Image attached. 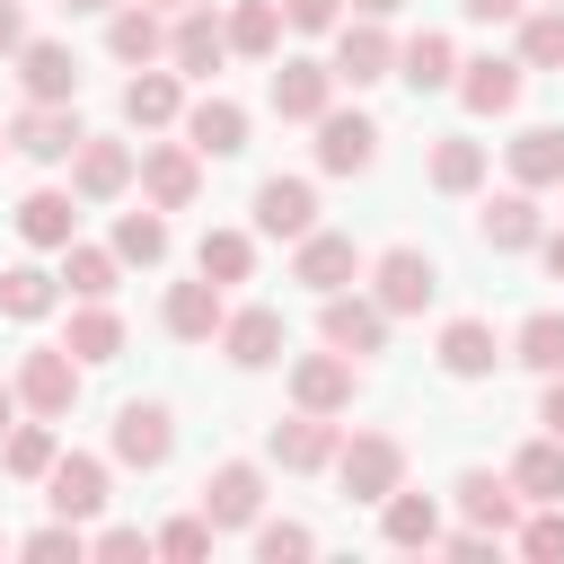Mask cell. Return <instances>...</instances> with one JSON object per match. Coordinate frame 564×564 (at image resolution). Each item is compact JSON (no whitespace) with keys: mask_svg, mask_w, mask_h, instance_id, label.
Returning a JSON list of instances; mask_svg holds the SVG:
<instances>
[{"mask_svg":"<svg viewBox=\"0 0 564 564\" xmlns=\"http://www.w3.org/2000/svg\"><path fill=\"white\" fill-rule=\"evenodd\" d=\"M335 476H344L352 502H388L405 485V441L397 432H352V441H335Z\"/></svg>","mask_w":564,"mask_h":564,"instance_id":"1","label":"cell"},{"mask_svg":"<svg viewBox=\"0 0 564 564\" xmlns=\"http://www.w3.org/2000/svg\"><path fill=\"white\" fill-rule=\"evenodd\" d=\"M18 405L26 414H44V423H62L70 405H79V361H70V344H35L26 361H18Z\"/></svg>","mask_w":564,"mask_h":564,"instance_id":"2","label":"cell"},{"mask_svg":"<svg viewBox=\"0 0 564 564\" xmlns=\"http://www.w3.org/2000/svg\"><path fill=\"white\" fill-rule=\"evenodd\" d=\"M88 555H150V538H141V529H97Z\"/></svg>","mask_w":564,"mask_h":564,"instance_id":"49","label":"cell"},{"mask_svg":"<svg viewBox=\"0 0 564 564\" xmlns=\"http://www.w3.org/2000/svg\"><path fill=\"white\" fill-rule=\"evenodd\" d=\"M18 44H26V26H18V0H0V62H9Z\"/></svg>","mask_w":564,"mask_h":564,"instance_id":"51","label":"cell"},{"mask_svg":"<svg viewBox=\"0 0 564 564\" xmlns=\"http://www.w3.org/2000/svg\"><path fill=\"white\" fill-rule=\"evenodd\" d=\"M9 423H18V388L0 379V432H9Z\"/></svg>","mask_w":564,"mask_h":564,"instance_id":"54","label":"cell"},{"mask_svg":"<svg viewBox=\"0 0 564 564\" xmlns=\"http://www.w3.org/2000/svg\"><path fill=\"white\" fill-rule=\"evenodd\" d=\"M449 88H458V106H467V115H511V106H520V88H529V70L485 53V62H458V79H449Z\"/></svg>","mask_w":564,"mask_h":564,"instance_id":"21","label":"cell"},{"mask_svg":"<svg viewBox=\"0 0 564 564\" xmlns=\"http://www.w3.org/2000/svg\"><path fill=\"white\" fill-rule=\"evenodd\" d=\"M458 511H467V529H494V538L520 529V494H511V476H494V467H467V476H458Z\"/></svg>","mask_w":564,"mask_h":564,"instance_id":"24","label":"cell"},{"mask_svg":"<svg viewBox=\"0 0 564 564\" xmlns=\"http://www.w3.org/2000/svg\"><path fill=\"white\" fill-rule=\"evenodd\" d=\"M212 538H220V529L194 511V520H167V529L150 538V555H176V564H194V555H212Z\"/></svg>","mask_w":564,"mask_h":564,"instance_id":"44","label":"cell"},{"mask_svg":"<svg viewBox=\"0 0 564 564\" xmlns=\"http://www.w3.org/2000/svg\"><path fill=\"white\" fill-rule=\"evenodd\" d=\"M0 150H9V132H0Z\"/></svg>","mask_w":564,"mask_h":564,"instance_id":"58","label":"cell"},{"mask_svg":"<svg viewBox=\"0 0 564 564\" xmlns=\"http://www.w3.org/2000/svg\"><path fill=\"white\" fill-rule=\"evenodd\" d=\"M370 159H379V123L326 106V115H317V167H326V176H361Z\"/></svg>","mask_w":564,"mask_h":564,"instance_id":"17","label":"cell"},{"mask_svg":"<svg viewBox=\"0 0 564 564\" xmlns=\"http://www.w3.org/2000/svg\"><path fill=\"white\" fill-rule=\"evenodd\" d=\"M476 238H485L494 256H520V247H538V203H529V185L494 194V203L476 212Z\"/></svg>","mask_w":564,"mask_h":564,"instance_id":"25","label":"cell"},{"mask_svg":"<svg viewBox=\"0 0 564 564\" xmlns=\"http://www.w3.org/2000/svg\"><path fill=\"white\" fill-rule=\"evenodd\" d=\"M159 317H167V335H176V344H212V335H220V317H229V300H220V282L203 273V282H176Z\"/></svg>","mask_w":564,"mask_h":564,"instance_id":"23","label":"cell"},{"mask_svg":"<svg viewBox=\"0 0 564 564\" xmlns=\"http://www.w3.org/2000/svg\"><path fill=\"white\" fill-rule=\"evenodd\" d=\"M352 388H361V370H352V352H335V344L291 361V405H308V414H344Z\"/></svg>","mask_w":564,"mask_h":564,"instance_id":"8","label":"cell"},{"mask_svg":"<svg viewBox=\"0 0 564 564\" xmlns=\"http://www.w3.org/2000/svg\"><path fill=\"white\" fill-rule=\"evenodd\" d=\"M264 97H273L282 123H317V115L335 106V70L308 62V53H291V62H273V88H264Z\"/></svg>","mask_w":564,"mask_h":564,"instance_id":"10","label":"cell"},{"mask_svg":"<svg viewBox=\"0 0 564 564\" xmlns=\"http://www.w3.org/2000/svg\"><path fill=\"white\" fill-rule=\"evenodd\" d=\"M115 273H123V256H115V247H79V238L62 247V291H70V300H106V291H115Z\"/></svg>","mask_w":564,"mask_h":564,"instance_id":"38","label":"cell"},{"mask_svg":"<svg viewBox=\"0 0 564 564\" xmlns=\"http://www.w3.org/2000/svg\"><path fill=\"white\" fill-rule=\"evenodd\" d=\"M256 229L300 247V238L317 229V185H308V176H264V185H256Z\"/></svg>","mask_w":564,"mask_h":564,"instance_id":"14","label":"cell"},{"mask_svg":"<svg viewBox=\"0 0 564 564\" xmlns=\"http://www.w3.org/2000/svg\"><path fill=\"white\" fill-rule=\"evenodd\" d=\"M115 256H123V264H159V256H167V220H159V212H123V220H115Z\"/></svg>","mask_w":564,"mask_h":564,"instance_id":"43","label":"cell"},{"mask_svg":"<svg viewBox=\"0 0 564 564\" xmlns=\"http://www.w3.org/2000/svg\"><path fill=\"white\" fill-rule=\"evenodd\" d=\"M167 62L176 70H194V79H212L220 62H229V26H220V9H176V26H167Z\"/></svg>","mask_w":564,"mask_h":564,"instance_id":"12","label":"cell"},{"mask_svg":"<svg viewBox=\"0 0 564 564\" xmlns=\"http://www.w3.org/2000/svg\"><path fill=\"white\" fill-rule=\"evenodd\" d=\"M53 300H62V273H44V264H0V317L35 326Z\"/></svg>","mask_w":564,"mask_h":564,"instance_id":"32","label":"cell"},{"mask_svg":"<svg viewBox=\"0 0 564 564\" xmlns=\"http://www.w3.org/2000/svg\"><path fill=\"white\" fill-rule=\"evenodd\" d=\"M185 141H194V159H238V150H247V106H238V97L185 106Z\"/></svg>","mask_w":564,"mask_h":564,"instance_id":"22","label":"cell"},{"mask_svg":"<svg viewBox=\"0 0 564 564\" xmlns=\"http://www.w3.org/2000/svg\"><path fill=\"white\" fill-rule=\"evenodd\" d=\"M458 9H467V18H485V26H494V18H520V0H458Z\"/></svg>","mask_w":564,"mask_h":564,"instance_id":"53","label":"cell"},{"mask_svg":"<svg viewBox=\"0 0 564 564\" xmlns=\"http://www.w3.org/2000/svg\"><path fill=\"white\" fill-rule=\"evenodd\" d=\"M344 88H370V79H397V35L379 18H335V62H326Z\"/></svg>","mask_w":564,"mask_h":564,"instance_id":"3","label":"cell"},{"mask_svg":"<svg viewBox=\"0 0 564 564\" xmlns=\"http://www.w3.org/2000/svg\"><path fill=\"white\" fill-rule=\"evenodd\" d=\"M62 344H70V361H79V370H97V361H115V352H123V317H115L106 300H88V308L70 317V335H62Z\"/></svg>","mask_w":564,"mask_h":564,"instance_id":"36","label":"cell"},{"mask_svg":"<svg viewBox=\"0 0 564 564\" xmlns=\"http://www.w3.org/2000/svg\"><path fill=\"white\" fill-rule=\"evenodd\" d=\"M335 441H344V432H335V414H308V405H300L291 423H273V441H264V449H273L291 476H317V467H335Z\"/></svg>","mask_w":564,"mask_h":564,"instance_id":"20","label":"cell"},{"mask_svg":"<svg viewBox=\"0 0 564 564\" xmlns=\"http://www.w3.org/2000/svg\"><path fill=\"white\" fill-rule=\"evenodd\" d=\"M132 167H141L132 141H97V132H88V141L70 150V194H79V203H115V194L132 185Z\"/></svg>","mask_w":564,"mask_h":564,"instance_id":"13","label":"cell"},{"mask_svg":"<svg viewBox=\"0 0 564 564\" xmlns=\"http://www.w3.org/2000/svg\"><path fill=\"white\" fill-rule=\"evenodd\" d=\"M26 555H70V564H79V555H88V538H79V520H62V511H53V529H35V538H26Z\"/></svg>","mask_w":564,"mask_h":564,"instance_id":"47","label":"cell"},{"mask_svg":"<svg viewBox=\"0 0 564 564\" xmlns=\"http://www.w3.org/2000/svg\"><path fill=\"white\" fill-rule=\"evenodd\" d=\"M511 361H529L538 379H546V370H564V308H538V317H520V335H511Z\"/></svg>","mask_w":564,"mask_h":564,"instance_id":"40","label":"cell"},{"mask_svg":"<svg viewBox=\"0 0 564 564\" xmlns=\"http://www.w3.org/2000/svg\"><path fill=\"white\" fill-rule=\"evenodd\" d=\"M282 18H291L300 35H335V18H344V0H282Z\"/></svg>","mask_w":564,"mask_h":564,"instance_id":"48","label":"cell"},{"mask_svg":"<svg viewBox=\"0 0 564 564\" xmlns=\"http://www.w3.org/2000/svg\"><path fill=\"white\" fill-rule=\"evenodd\" d=\"M432 291H441V264H432L423 247H388V256L370 264V300H379L388 317H414V308H432Z\"/></svg>","mask_w":564,"mask_h":564,"instance_id":"4","label":"cell"},{"mask_svg":"<svg viewBox=\"0 0 564 564\" xmlns=\"http://www.w3.org/2000/svg\"><path fill=\"white\" fill-rule=\"evenodd\" d=\"M79 141H88V123H79L70 106H35V97H26V106L9 115V150H18V159H35V167L70 159Z\"/></svg>","mask_w":564,"mask_h":564,"instance_id":"6","label":"cell"},{"mask_svg":"<svg viewBox=\"0 0 564 564\" xmlns=\"http://www.w3.org/2000/svg\"><path fill=\"white\" fill-rule=\"evenodd\" d=\"M62 9H115V0H62Z\"/></svg>","mask_w":564,"mask_h":564,"instance_id":"56","label":"cell"},{"mask_svg":"<svg viewBox=\"0 0 564 564\" xmlns=\"http://www.w3.org/2000/svg\"><path fill=\"white\" fill-rule=\"evenodd\" d=\"M520 70H564V9L520 18Z\"/></svg>","mask_w":564,"mask_h":564,"instance_id":"42","label":"cell"},{"mask_svg":"<svg viewBox=\"0 0 564 564\" xmlns=\"http://www.w3.org/2000/svg\"><path fill=\"white\" fill-rule=\"evenodd\" d=\"M397 79H405L414 97H432V88H449V79H458V44H449L441 26H423L414 44H397Z\"/></svg>","mask_w":564,"mask_h":564,"instance_id":"26","label":"cell"},{"mask_svg":"<svg viewBox=\"0 0 564 564\" xmlns=\"http://www.w3.org/2000/svg\"><path fill=\"white\" fill-rule=\"evenodd\" d=\"M432 185H441V194H476V185H485V141H458V132H449V141L432 150Z\"/></svg>","mask_w":564,"mask_h":564,"instance_id":"41","label":"cell"},{"mask_svg":"<svg viewBox=\"0 0 564 564\" xmlns=\"http://www.w3.org/2000/svg\"><path fill=\"white\" fill-rule=\"evenodd\" d=\"M106 53H115V62H159V53H167L159 9H150V0H141V9H115V18H106Z\"/></svg>","mask_w":564,"mask_h":564,"instance_id":"34","label":"cell"},{"mask_svg":"<svg viewBox=\"0 0 564 564\" xmlns=\"http://www.w3.org/2000/svg\"><path fill=\"white\" fill-rule=\"evenodd\" d=\"M555 9H564V0H555Z\"/></svg>","mask_w":564,"mask_h":564,"instance_id":"59","label":"cell"},{"mask_svg":"<svg viewBox=\"0 0 564 564\" xmlns=\"http://www.w3.org/2000/svg\"><path fill=\"white\" fill-rule=\"evenodd\" d=\"M511 538H520V555H538V564H555V555H564V502H538V520H520Z\"/></svg>","mask_w":564,"mask_h":564,"instance_id":"46","label":"cell"},{"mask_svg":"<svg viewBox=\"0 0 564 564\" xmlns=\"http://www.w3.org/2000/svg\"><path fill=\"white\" fill-rule=\"evenodd\" d=\"M115 458L123 467H167L176 458V414L159 405V397H132V405H115Z\"/></svg>","mask_w":564,"mask_h":564,"instance_id":"5","label":"cell"},{"mask_svg":"<svg viewBox=\"0 0 564 564\" xmlns=\"http://www.w3.org/2000/svg\"><path fill=\"white\" fill-rule=\"evenodd\" d=\"M256 511H264V467L220 458V467L203 476V520H212V529H256Z\"/></svg>","mask_w":564,"mask_h":564,"instance_id":"9","label":"cell"},{"mask_svg":"<svg viewBox=\"0 0 564 564\" xmlns=\"http://www.w3.org/2000/svg\"><path fill=\"white\" fill-rule=\"evenodd\" d=\"M220 26H229V53H247V62H273L282 53V0H238Z\"/></svg>","mask_w":564,"mask_h":564,"instance_id":"31","label":"cell"},{"mask_svg":"<svg viewBox=\"0 0 564 564\" xmlns=\"http://www.w3.org/2000/svg\"><path fill=\"white\" fill-rule=\"evenodd\" d=\"M502 159H511V185H529V194L538 185H564V123H529Z\"/></svg>","mask_w":564,"mask_h":564,"instance_id":"28","label":"cell"},{"mask_svg":"<svg viewBox=\"0 0 564 564\" xmlns=\"http://www.w3.org/2000/svg\"><path fill=\"white\" fill-rule=\"evenodd\" d=\"M220 352H229L238 370H273V361H282V308H264V300H256V308H229V317H220Z\"/></svg>","mask_w":564,"mask_h":564,"instance_id":"19","label":"cell"},{"mask_svg":"<svg viewBox=\"0 0 564 564\" xmlns=\"http://www.w3.org/2000/svg\"><path fill=\"white\" fill-rule=\"evenodd\" d=\"M379 538H388V546H441V502L397 485V494L379 502Z\"/></svg>","mask_w":564,"mask_h":564,"instance_id":"30","label":"cell"},{"mask_svg":"<svg viewBox=\"0 0 564 564\" xmlns=\"http://www.w3.org/2000/svg\"><path fill=\"white\" fill-rule=\"evenodd\" d=\"M194 273H212L220 291H229V282H247V273H256V238H247V229H203Z\"/></svg>","mask_w":564,"mask_h":564,"instance_id":"37","label":"cell"},{"mask_svg":"<svg viewBox=\"0 0 564 564\" xmlns=\"http://www.w3.org/2000/svg\"><path fill=\"white\" fill-rule=\"evenodd\" d=\"M317 335H326L335 352L370 361V352H388V308H379V300H361V291H326V308H317Z\"/></svg>","mask_w":564,"mask_h":564,"instance_id":"7","label":"cell"},{"mask_svg":"<svg viewBox=\"0 0 564 564\" xmlns=\"http://www.w3.org/2000/svg\"><path fill=\"white\" fill-rule=\"evenodd\" d=\"M70 229H79V212H70V194H53V185H35V194L18 203V238H26V247H70Z\"/></svg>","mask_w":564,"mask_h":564,"instance_id":"35","label":"cell"},{"mask_svg":"<svg viewBox=\"0 0 564 564\" xmlns=\"http://www.w3.org/2000/svg\"><path fill=\"white\" fill-rule=\"evenodd\" d=\"M53 458H62L53 423H9V432H0V467H9V476H26V485H35Z\"/></svg>","mask_w":564,"mask_h":564,"instance_id":"39","label":"cell"},{"mask_svg":"<svg viewBox=\"0 0 564 564\" xmlns=\"http://www.w3.org/2000/svg\"><path fill=\"white\" fill-rule=\"evenodd\" d=\"M291 282H308V291L326 300V291L361 282V247H352L344 229H308V238H300V256H291Z\"/></svg>","mask_w":564,"mask_h":564,"instance_id":"15","label":"cell"},{"mask_svg":"<svg viewBox=\"0 0 564 564\" xmlns=\"http://www.w3.org/2000/svg\"><path fill=\"white\" fill-rule=\"evenodd\" d=\"M352 9H361V18H397L405 0H352Z\"/></svg>","mask_w":564,"mask_h":564,"instance_id":"55","label":"cell"},{"mask_svg":"<svg viewBox=\"0 0 564 564\" xmlns=\"http://www.w3.org/2000/svg\"><path fill=\"white\" fill-rule=\"evenodd\" d=\"M9 62H18V79H26V97H35V106H70V97H79V62H70V44L35 35V44H18Z\"/></svg>","mask_w":564,"mask_h":564,"instance_id":"16","label":"cell"},{"mask_svg":"<svg viewBox=\"0 0 564 564\" xmlns=\"http://www.w3.org/2000/svg\"><path fill=\"white\" fill-rule=\"evenodd\" d=\"M150 9H194V0H150Z\"/></svg>","mask_w":564,"mask_h":564,"instance_id":"57","label":"cell"},{"mask_svg":"<svg viewBox=\"0 0 564 564\" xmlns=\"http://www.w3.org/2000/svg\"><path fill=\"white\" fill-rule=\"evenodd\" d=\"M494 361H502V335H494L485 317H449V326H441V370H449V379H485Z\"/></svg>","mask_w":564,"mask_h":564,"instance_id":"27","label":"cell"},{"mask_svg":"<svg viewBox=\"0 0 564 564\" xmlns=\"http://www.w3.org/2000/svg\"><path fill=\"white\" fill-rule=\"evenodd\" d=\"M141 194L159 203V212H185L194 203V185H203V167H194V141H159V150H141Z\"/></svg>","mask_w":564,"mask_h":564,"instance_id":"18","label":"cell"},{"mask_svg":"<svg viewBox=\"0 0 564 564\" xmlns=\"http://www.w3.org/2000/svg\"><path fill=\"white\" fill-rule=\"evenodd\" d=\"M538 256H546V273L564 282V229H538Z\"/></svg>","mask_w":564,"mask_h":564,"instance_id":"52","label":"cell"},{"mask_svg":"<svg viewBox=\"0 0 564 564\" xmlns=\"http://www.w3.org/2000/svg\"><path fill=\"white\" fill-rule=\"evenodd\" d=\"M538 423L564 441V370H546V397H538Z\"/></svg>","mask_w":564,"mask_h":564,"instance_id":"50","label":"cell"},{"mask_svg":"<svg viewBox=\"0 0 564 564\" xmlns=\"http://www.w3.org/2000/svg\"><path fill=\"white\" fill-rule=\"evenodd\" d=\"M511 494H520V502H564V441H555V432L511 458Z\"/></svg>","mask_w":564,"mask_h":564,"instance_id":"33","label":"cell"},{"mask_svg":"<svg viewBox=\"0 0 564 564\" xmlns=\"http://www.w3.org/2000/svg\"><path fill=\"white\" fill-rule=\"evenodd\" d=\"M256 555H264V564H291V555H317V529H300V520H256Z\"/></svg>","mask_w":564,"mask_h":564,"instance_id":"45","label":"cell"},{"mask_svg":"<svg viewBox=\"0 0 564 564\" xmlns=\"http://www.w3.org/2000/svg\"><path fill=\"white\" fill-rule=\"evenodd\" d=\"M44 502H53L62 520H97V511H106V458L62 449V458L44 467Z\"/></svg>","mask_w":564,"mask_h":564,"instance_id":"11","label":"cell"},{"mask_svg":"<svg viewBox=\"0 0 564 564\" xmlns=\"http://www.w3.org/2000/svg\"><path fill=\"white\" fill-rule=\"evenodd\" d=\"M176 106H185V97H176V70H150V62H141V70L123 79V123H132V132L176 123Z\"/></svg>","mask_w":564,"mask_h":564,"instance_id":"29","label":"cell"}]
</instances>
